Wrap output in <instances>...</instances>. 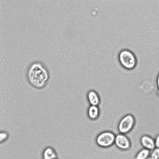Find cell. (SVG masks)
Instances as JSON below:
<instances>
[{
  "instance_id": "277c9868",
  "label": "cell",
  "mask_w": 159,
  "mask_h": 159,
  "mask_svg": "<svg viewBox=\"0 0 159 159\" xmlns=\"http://www.w3.org/2000/svg\"><path fill=\"white\" fill-rule=\"evenodd\" d=\"M134 123V119L132 115H126L121 119L119 125V129L120 133H127L132 129Z\"/></svg>"
},
{
  "instance_id": "30bf717a",
  "label": "cell",
  "mask_w": 159,
  "mask_h": 159,
  "mask_svg": "<svg viewBox=\"0 0 159 159\" xmlns=\"http://www.w3.org/2000/svg\"><path fill=\"white\" fill-rule=\"evenodd\" d=\"M148 154H149V149L148 148L142 149L141 151H139V153L137 154L136 159H148Z\"/></svg>"
},
{
  "instance_id": "52a82bcc",
  "label": "cell",
  "mask_w": 159,
  "mask_h": 159,
  "mask_svg": "<svg viewBox=\"0 0 159 159\" xmlns=\"http://www.w3.org/2000/svg\"><path fill=\"white\" fill-rule=\"evenodd\" d=\"M89 100L92 105H97L99 103V97L97 96V94L95 91H90L89 93Z\"/></svg>"
},
{
  "instance_id": "9c48e42d",
  "label": "cell",
  "mask_w": 159,
  "mask_h": 159,
  "mask_svg": "<svg viewBox=\"0 0 159 159\" xmlns=\"http://www.w3.org/2000/svg\"><path fill=\"white\" fill-rule=\"evenodd\" d=\"M98 109L97 106L95 105H91L89 109V116L90 117L91 119H96L98 116Z\"/></svg>"
},
{
  "instance_id": "e0dca14e",
  "label": "cell",
  "mask_w": 159,
  "mask_h": 159,
  "mask_svg": "<svg viewBox=\"0 0 159 159\" xmlns=\"http://www.w3.org/2000/svg\"><path fill=\"white\" fill-rule=\"evenodd\" d=\"M158 93H159V92H158Z\"/></svg>"
},
{
  "instance_id": "5bb4252c",
  "label": "cell",
  "mask_w": 159,
  "mask_h": 159,
  "mask_svg": "<svg viewBox=\"0 0 159 159\" xmlns=\"http://www.w3.org/2000/svg\"><path fill=\"white\" fill-rule=\"evenodd\" d=\"M157 85H158V88H159V75H158V78H157Z\"/></svg>"
},
{
  "instance_id": "3957f363",
  "label": "cell",
  "mask_w": 159,
  "mask_h": 159,
  "mask_svg": "<svg viewBox=\"0 0 159 159\" xmlns=\"http://www.w3.org/2000/svg\"><path fill=\"white\" fill-rule=\"evenodd\" d=\"M116 137L111 132H103L100 134L97 139V144L101 147H109L113 144Z\"/></svg>"
},
{
  "instance_id": "9a60e30c",
  "label": "cell",
  "mask_w": 159,
  "mask_h": 159,
  "mask_svg": "<svg viewBox=\"0 0 159 159\" xmlns=\"http://www.w3.org/2000/svg\"><path fill=\"white\" fill-rule=\"evenodd\" d=\"M148 159H152V158H151V157H149V158H148Z\"/></svg>"
},
{
  "instance_id": "7c38bea8",
  "label": "cell",
  "mask_w": 159,
  "mask_h": 159,
  "mask_svg": "<svg viewBox=\"0 0 159 159\" xmlns=\"http://www.w3.org/2000/svg\"><path fill=\"white\" fill-rule=\"evenodd\" d=\"M6 138H7V134H6V133H1V134H0V141H1V142L5 141Z\"/></svg>"
},
{
  "instance_id": "8fae6325",
  "label": "cell",
  "mask_w": 159,
  "mask_h": 159,
  "mask_svg": "<svg viewBox=\"0 0 159 159\" xmlns=\"http://www.w3.org/2000/svg\"><path fill=\"white\" fill-rule=\"evenodd\" d=\"M151 158L152 159H159V148H156L151 154Z\"/></svg>"
},
{
  "instance_id": "8992f818",
  "label": "cell",
  "mask_w": 159,
  "mask_h": 159,
  "mask_svg": "<svg viewBox=\"0 0 159 159\" xmlns=\"http://www.w3.org/2000/svg\"><path fill=\"white\" fill-rule=\"evenodd\" d=\"M142 144L143 147H145L148 149H153L155 147V142L149 136L144 135L142 137Z\"/></svg>"
},
{
  "instance_id": "ba28073f",
  "label": "cell",
  "mask_w": 159,
  "mask_h": 159,
  "mask_svg": "<svg viewBox=\"0 0 159 159\" xmlns=\"http://www.w3.org/2000/svg\"><path fill=\"white\" fill-rule=\"evenodd\" d=\"M56 158V154L54 150L51 148H46L44 153H43V159H55Z\"/></svg>"
},
{
  "instance_id": "6da1fadb",
  "label": "cell",
  "mask_w": 159,
  "mask_h": 159,
  "mask_svg": "<svg viewBox=\"0 0 159 159\" xmlns=\"http://www.w3.org/2000/svg\"><path fill=\"white\" fill-rule=\"evenodd\" d=\"M48 72L40 63H34L29 71V80L30 83L36 88H41L48 80Z\"/></svg>"
},
{
  "instance_id": "2e32d148",
  "label": "cell",
  "mask_w": 159,
  "mask_h": 159,
  "mask_svg": "<svg viewBox=\"0 0 159 159\" xmlns=\"http://www.w3.org/2000/svg\"><path fill=\"white\" fill-rule=\"evenodd\" d=\"M55 159H57V158H55Z\"/></svg>"
},
{
  "instance_id": "4fadbf2b",
  "label": "cell",
  "mask_w": 159,
  "mask_h": 159,
  "mask_svg": "<svg viewBox=\"0 0 159 159\" xmlns=\"http://www.w3.org/2000/svg\"><path fill=\"white\" fill-rule=\"evenodd\" d=\"M156 146L159 148V135L157 137V139H156Z\"/></svg>"
},
{
  "instance_id": "7a4b0ae2",
  "label": "cell",
  "mask_w": 159,
  "mask_h": 159,
  "mask_svg": "<svg viewBox=\"0 0 159 159\" xmlns=\"http://www.w3.org/2000/svg\"><path fill=\"white\" fill-rule=\"evenodd\" d=\"M119 60L120 63L123 66H125V68L131 69L134 67L135 64H136V59L134 55L129 51H122L119 54Z\"/></svg>"
},
{
  "instance_id": "5b68a950",
  "label": "cell",
  "mask_w": 159,
  "mask_h": 159,
  "mask_svg": "<svg viewBox=\"0 0 159 159\" xmlns=\"http://www.w3.org/2000/svg\"><path fill=\"white\" fill-rule=\"evenodd\" d=\"M115 143L121 149H127V148H129V147H130V142H129V140L125 135H123V134H119L118 136L116 137Z\"/></svg>"
}]
</instances>
